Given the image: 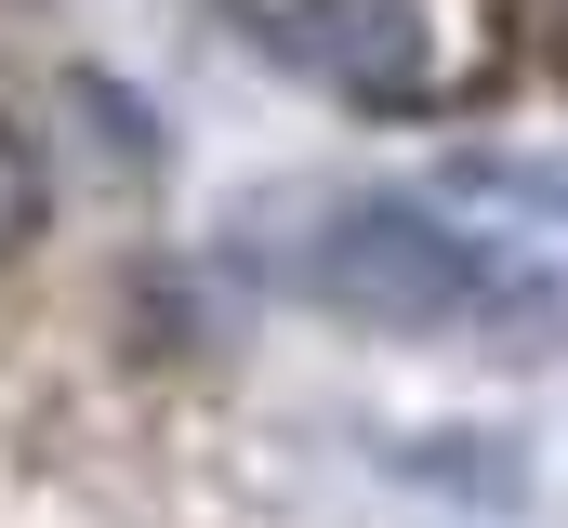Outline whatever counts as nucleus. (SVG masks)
Here are the masks:
<instances>
[{
  "instance_id": "obj_1",
  "label": "nucleus",
  "mask_w": 568,
  "mask_h": 528,
  "mask_svg": "<svg viewBox=\"0 0 568 528\" xmlns=\"http://www.w3.org/2000/svg\"><path fill=\"white\" fill-rule=\"evenodd\" d=\"M265 40H278L291 67H317L331 93H384V106L436 80V40H424L410 0H278Z\"/></svg>"
},
{
  "instance_id": "obj_2",
  "label": "nucleus",
  "mask_w": 568,
  "mask_h": 528,
  "mask_svg": "<svg viewBox=\"0 0 568 528\" xmlns=\"http://www.w3.org/2000/svg\"><path fill=\"white\" fill-rule=\"evenodd\" d=\"M449 199H516V212L568 225V159H503V145H476V159H449Z\"/></svg>"
},
{
  "instance_id": "obj_3",
  "label": "nucleus",
  "mask_w": 568,
  "mask_h": 528,
  "mask_svg": "<svg viewBox=\"0 0 568 528\" xmlns=\"http://www.w3.org/2000/svg\"><path fill=\"white\" fill-rule=\"evenodd\" d=\"M397 476L463 489V502H516V489H529V476H516V449H397Z\"/></svg>"
}]
</instances>
